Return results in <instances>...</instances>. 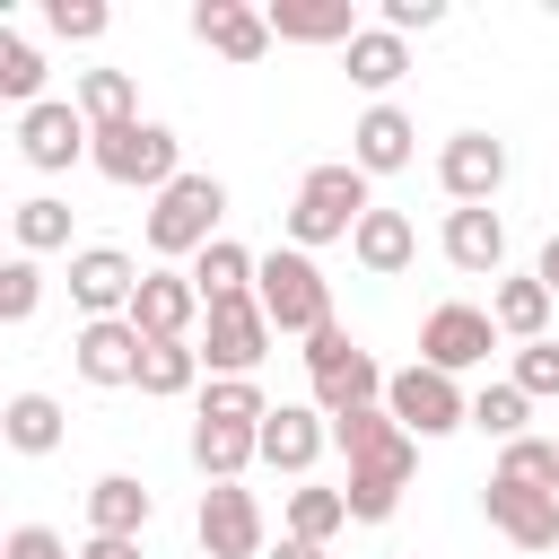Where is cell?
I'll use <instances>...</instances> for the list:
<instances>
[{"label":"cell","mask_w":559,"mask_h":559,"mask_svg":"<svg viewBox=\"0 0 559 559\" xmlns=\"http://www.w3.org/2000/svg\"><path fill=\"white\" fill-rule=\"evenodd\" d=\"M332 437H341V454H349V489H341L349 515H358V524H384V515L402 507V489H411V463H419V454H411V428L367 402V411H341Z\"/></svg>","instance_id":"cell-1"},{"label":"cell","mask_w":559,"mask_h":559,"mask_svg":"<svg viewBox=\"0 0 559 559\" xmlns=\"http://www.w3.org/2000/svg\"><path fill=\"white\" fill-rule=\"evenodd\" d=\"M367 210H376V201H367V175H358V166H314V175L297 183V201H288V236H297V245H332V236H358Z\"/></svg>","instance_id":"cell-2"},{"label":"cell","mask_w":559,"mask_h":559,"mask_svg":"<svg viewBox=\"0 0 559 559\" xmlns=\"http://www.w3.org/2000/svg\"><path fill=\"white\" fill-rule=\"evenodd\" d=\"M306 376H314V411H323V419L367 411V402L393 384V376H384L367 349H349V332H341V323H323V332L306 341Z\"/></svg>","instance_id":"cell-3"},{"label":"cell","mask_w":559,"mask_h":559,"mask_svg":"<svg viewBox=\"0 0 559 559\" xmlns=\"http://www.w3.org/2000/svg\"><path fill=\"white\" fill-rule=\"evenodd\" d=\"M218 210H227V183L218 175H175L148 210V245L157 253H210L218 245Z\"/></svg>","instance_id":"cell-4"},{"label":"cell","mask_w":559,"mask_h":559,"mask_svg":"<svg viewBox=\"0 0 559 559\" xmlns=\"http://www.w3.org/2000/svg\"><path fill=\"white\" fill-rule=\"evenodd\" d=\"M253 297H262V314H271V332H323L332 323V288H323V271L306 262V253H271L262 271H253Z\"/></svg>","instance_id":"cell-5"},{"label":"cell","mask_w":559,"mask_h":559,"mask_svg":"<svg viewBox=\"0 0 559 559\" xmlns=\"http://www.w3.org/2000/svg\"><path fill=\"white\" fill-rule=\"evenodd\" d=\"M96 175H105V183H148V192H166V183H175V131H166V122H105V131H96Z\"/></svg>","instance_id":"cell-6"},{"label":"cell","mask_w":559,"mask_h":559,"mask_svg":"<svg viewBox=\"0 0 559 559\" xmlns=\"http://www.w3.org/2000/svg\"><path fill=\"white\" fill-rule=\"evenodd\" d=\"M384 411H393L411 437H454V428L472 419V402H463L454 376H437V367H402V376L384 384Z\"/></svg>","instance_id":"cell-7"},{"label":"cell","mask_w":559,"mask_h":559,"mask_svg":"<svg viewBox=\"0 0 559 559\" xmlns=\"http://www.w3.org/2000/svg\"><path fill=\"white\" fill-rule=\"evenodd\" d=\"M480 507H489V524L515 542V550H559V489H542V480H489L480 489Z\"/></svg>","instance_id":"cell-8"},{"label":"cell","mask_w":559,"mask_h":559,"mask_svg":"<svg viewBox=\"0 0 559 559\" xmlns=\"http://www.w3.org/2000/svg\"><path fill=\"white\" fill-rule=\"evenodd\" d=\"M262 349H271V314H262V297H218L210 306V367H227V376H253L262 367Z\"/></svg>","instance_id":"cell-9"},{"label":"cell","mask_w":559,"mask_h":559,"mask_svg":"<svg viewBox=\"0 0 559 559\" xmlns=\"http://www.w3.org/2000/svg\"><path fill=\"white\" fill-rule=\"evenodd\" d=\"M419 367H437V376H454V367H480L489 349H498V323L480 314V306H437L428 323H419Z\"/></svg>","instance_id":"cell-10"},{"label":"cell","mask_w":559,"mask_h":559,"mask_svg":"<svg viewBox=\"0 0 559 559\" xmlns=\"http://www.w3.org/2000/svg\"><path fill=\"white\" fill-rule=\"evenodd\" d=\"M201 550H210V559H253V550H262V507H253V489H236V480H210V489H201Z\"/></svg>","instance_id":"cell-11"},{"label":"cell","mask_w":559,"mask_h":559,"mask_svg":"<svg viewBox=\"0 0 559 559\" xmlns=\"http://www.w3.org/2000/svg\"><path fill=\"white\" fill-rule=\"evenodd\" d=\"M437 183H445L463 210H489V192L507 183V148H498L489 131H454L445 157H437Z\"/></svg>","instance_id":"cell-12"},{"label":"cell","mask_w":559,"mask_h":559,"mask_svg":"<svg viewBox=\"0 0 559 559\" xmlns=\"http://www.w3.org/2000/svg\"><path fill=\"white\" fill-rule=\"evenodd\" d=\"M17 148H26V166L61 175V166L96 157V131H87V122H79L70 105H35V114H17Z\"/></svg>","instance_id":"cell-13"},{"label":"cell","mask_w":559,"mask_h":559,"mask_svg":"<svg viewBox=\"0 0 559 559\" xmlns=\"http://www.w3.org/2000/svg\"><path fill=\"white\" fill-rule=\"evenodd\" d=\"M140 280H148V271H131V253H114V245H87V253L70 262V297H79V306H87L96 323H105L114 306L131 314V297H140Z\"/></svg>","instance_id":"cell-14"},{"label":"cell","mask_w":559,"mask_h":559,"mask_svg":"<svg viewBox=\"0 0 559 559\" xmlns=\"http://www.w3.org/2000/svg\"><path fill=\"white\" fill-rule=\"evenodd\" d=\"M192 314H201L192 271H148V280H140V297H131L140 341H183V332H192Z\"/></svg>","instance_id":"cell-15"},{"label":"cell","mask_w":559,"mask_h":559,"mask_svg":"<svg viewBox=\"0 0 559 559\" xmlns=\"http://www.w3.org/2000/svg\"><path fill=\"white\" fill-rule=\"evenodd\" d=\"M70 349H79V376H87V384H140V349H148V341H140L131 314H105V323H87Z\"/></svg>","instance_id":"cell-16"},{"label":"cell","mask_w":559,"mask_h":559,"mask_svg":"<svg viewBox=\"0 0 559 559\" xmlns=\"http://www.w3.org/2000/svg\"><path fill=\"white\" fill-rule=\"evenodd\" d=\"M192 35H201L210 52H227V61H262V52H271V17L245 9V0H201V9H192Z\"/></svg>","instance_id":"cell-17"},{"label":"cell","mask_w":559,"mask_h":559,"mask_svg":"<svg viewBox=\"0 0 559 559\" xmlns=\"http://www.w3.org/2000/svg\"><path fill=\"white\" fill-rule=\"evenodd\" d=\"M262 17H271V35H288V44H358V35H367L349 0H271Z\"/></svg>","instance_id":"cell-18"},{"label":"cell","mask_w":559,"mask_h":559,"mask_svg":"<svg viewBox=\"0 0 559 559\" xmlns=\"http://www.w3.org/2000/svg\"><path fill=\"white\" fill-rule=\"evenodd\" d=\"M349 166H358V175L411 166V114H402V105H367V122L349 131Z\"/></svg>","instance_id":"cell-19"},{"label":"cell","mask_w":559,"mask_h":559,"mask_svg":"<svg viewBox=\"0 0 559 559\" xmlns=\"http://www.w3.org/2000/svg\"><path fill=\"white\" fill-rule=\"evenodd\" d=\"M323 437H332V428H323V411L280 402V411L262 419V463H271V472H306V463L323 454Z\"/></svg>","instance_id":"cell-20"},{"label":"cell","mask_w":559,"mask_h":559,"mask_svg":"<svg viewBox=\"0 0 559 559\" xmlns=\"http://www.w3.org/2000/svg\"><path fill=\"white\" fill-rule=\"evenodd\" d=\"M445 262L454 271H498L507 262V218L498 210H454L445 218Z\"/></svg>","instance_id":"cell-21"},{"label":"cell","mask_w":559,"mask_h":559,"mask_svg":"<svg viewBox=\"0 0 559 559\" xmlns=\"http://www.w3.org/2000/svg\"><path fill=\"white\" fill-rule=\"evenodd\" d=\"M87 524H96L105 542H140V524H148V489H140L131 472H105V480L87 489Z\"/></svg>","instance_id":"cell-22"},{"label":"cell","mask_w":559,"mask_h":559,"mask_svg":"<svg viewBox=\"0 0 559 559\" xmlns=\"http://www.w3.org/2000/svg\"><path fill=\"white\" fill-rule=\"evenodd\" d=\"M349 245H358V262H367L376 280H393V271H402V262L419 253V236H411V218H402V210H367Z\"/></svg>","instance_id":"cell-23"},{"label":"cell","mask_w":559,"mask_h":559,"mask_svg":"<svg viewBox=\"0 0 559 559\" xmlns=\"http://www.w3.org/2000/svg\"><path fill=\"white\" fill-rule=\"evenodd\" d=\"M262 454V428H227V419H192V463L210 480H236L245 463Z\"/></svg>","instance_id":"cell-24"},{"label":"cell","mask_w":559,"mask_h":559,"mask_svg":"<svg viewBox=\"0 0 559 559\" xmlns=\"http://www.w3.org/2000/svg\"><path fill=\"white\" fill-rule=\"evenodd\" d=\"M253 271H262V262H253L245 245H227V236H218L210 253H192V288H201V306H218V297H253V288H245Z\"/></svg>","instance_id":"cell-25"},{"label":"cell","mask_w":559,"mask_h":559,"mask_svg":"<svg viewBox=\"0 0 559 559\" xmlns=\"http://www.w3.org/2000/svg\"><path fill=\"white\" fill-rule=\"evenodd\" d=\"M402 70H411V52H402V35H393V26H367V35L349 44V79H358V87H376V96H384Z\"/></svg>","instance_id":"cell-26"},{"label":"cell","mask_w":559,"mask_h":559,"mask_svg":"<svg viewBox=\"0 0 559 559\" xmlns=\"http://www.w3.org/2000/svg\"><path fill=\"white\" fill-rule=\"evenodd\" d=\"M489 323L515 332V341H542V323H550V288H542V280H507V288L489 297Z\"/></svg>","instance_id":"cell-27"},{"label":"cell","mask_w":559,"mask_h":559,"mask_svg":"<svg viewBox=\"0 0 559 559\" xmlns=\"http://www.w3.org/2000/svg\"><path fill=\"white\" fill-rule=\"evenodd\" d=\"M192 376H201V349L192 341H148L140 349V393H192Z\"/></svg>","instance_id":"cell-28"},{"label":"cell","mask_w":559,"mask_h":559,"mask_svg":"<svg viewBox=\"0 0 559 559\" xmlns=\"http://www.w3.org/2000/svg\"><path fill=\"white\" fill-rule=\"evenodd\" d=\"M0 428H9V445H17V454H52V445H61V411H52L44 393H17Z\"/></svg>","instance_id":"cell-29"},{"label":"cell","mask_w":559,"mask_h":559,"mask_svg":"<svg viewBox=\"0 0 559 559\" xmlns=\"http://www.w3.org/2000/svg\"><path fill=\"white\" fill-rule=\"evenodd\" d=\"M201 419H227V428H262V419H271V402L253 393V376H218V384L201 393Z\"/></svg>","instance_id":"cell-30"},{"label":"cell","mask_w":559,"mask_h":559,"mask_svg":"<svg viewBox=\"0 0 559 559\" xmlns=\"http://www.w3.org/2000/svg\"><path fill=\"white\" fill-rule=\"evenodd\" d=\"M341 524H349V498H341V489H297V498H288V533H297V542H332Z\"/></svg>","instance_id":"cell-31"},{"label":"cell","mask_w":559,"mask_h":559,"mask_svg":"<svg viewBox=\"0 0 559 559\" xmlns=\"http://www.w3.org/2000/svg\"><path fill=\"white\" fill-rule=\"evenodd\" d=\"M79 105H87V122H96V131H105V122H140V114H131V79H122V70H87V79H79Z\"/></svg>","instance_id":"cell-32"},{"label":"cell","mask_w":559,"mask_h":559,"mask_svg":"<svg viewBox=\"0 0 559 559\" xmlns=\"http://www.w3.org/2000/svg\"><path fill=\"white\" fill-rule=\"evenodd\" d=\"M35 87H44V52L17 44V35H0V96H17V105L35 114Z\"/></svg>","instance_id":"cell-33"},{"label":"cell","mask_w":559,"mask_h":559,"mask_svg":"<svg viewBox=\"0 0 559 559\" xmlns=\"http://www.w3.org/2000/svg\"><path fill=\"white\" fill-rule=\"evenodd\" d=\"M70 245V210L61 201H17V253H52Z\"/></svg>","instance_id":"cell-34"},{"label":"cell","mask_w":559,"mask_h":559,"mask_svg":"<svg viewBox=\"0 0 559 559\" xmlns=\"http://www.w3.org/2000/svg\"><path fill=\"white\" fill-rule=\"evenodd\" d=\"M472 428H489V437L515 445V437H524V393H515V384H489V393L472 402Z\"/></svg>","instance_id":"cell-35"},{"label":"cell","mask_w":559,"mask_h":559,"mask_svg":"<svg viewBox=\"0 0 559 559\" xmlns=\"http://www.w3.org/2000/svg\"><path fill=\"white\" fill-rule=\"evenodd\" d=\"M44 26H52L61 44H96V35H105V0H52Z\"/></svg>","instance_id":"cell-36"},{"label":"cell","mask_w":559,"mask_h":559,"mask_svg":"<svg viewBox=\"0 0 559 559\" xmlns=\"http://www.w3.org/2000/svg\"><path fill=\"white\" fill-rule=\"evenodd\" d=\"M498 472H507V480H542V489H559V445H542V437H515Z\"/></svg>","instance_id":"cell-37"},{"label":"cell","mask_w":559,"mask_h":559,"mask_svg":"<svg viewBox=\"0 0 559 559\" xmlns=\"http://www.w3.org/2000/svg\"><path fill=\"white\" fill-rule=\"evenodd\" d=\"M507 384H515L524 402H533V393H559V349H550V341H524V349H515V376H507Z\"/></svg>","instance_id":"cell-38"},{"label":"cell","mask_w":559,"mask_h":559,"mask_svg":"<svg viewBox=\"0 0 559 559\" xmlns=\"http://www.w3.org/2000/svg\"><path fill=\"white\" fill-rule=\"evenodd\" d=\"M35 297H44V271L17 253V262L0 271V314H9V323H26V314H35Z\"/></svg>","instance_id":"cell-39"},{"label":"cell","mask_w":559,"mask_h":559,"mask_svg":"<svg viewBox=\"0 0 559 559\" xmlns=\"http://www.w3.org/2000/svg\"><path fill=\"white\" fill-rule=\"evenodd\" d=\"M445 17V0H384V26L393 35H411V26H437Z\"/></svg>","instance_id":"cell-40"},{"label":"cell","mask_w":559,"mask_h":559,"mask_svg":"<svg viewBox=\"0 0 559 559\" xmlns=\"http://www.w3.org/2000/svg\"><path fill=\"white\" fill-rule=\"evenodd\" d=\"M9 559H70V550H61V533H44V524H17V533H9Z\"/></svg>","instance_id":"cell-41"},{"label":"cell","mask_w":559,"mask_h":559,"mask_svg":"<svg viewBox=\"0 0 559 559\" xmlns=\"http://www.w3.org/2000/svg\"><path fill=\"white\" fill-rule=\"evenodd\" d=\"M79 559H140V542H105V533H96V542H87Z\"/></svg>","instance_id":"cell-42"},{"label":"cell","mask_w":559,"mask_h":559,"mask_svg":"<svg viewBox=\"0 0 559 559\" xmlns=\"http://www.w3.org/2000/svg\"><path fill=\"white\" fill-rule=\"evenodd\" d=\"M533 280H542V288H550V297H559V236H550V245H542V271H533Z\"/></svg>","instance_id":"cell-43"},{"label":"cell","mask_w":559,"mask_h":559,"mask_svg":"<svg viewBox=\"0 0 559 559\" xmlns=\"http://www.w3.org/2000/svg\"><path fill=\"white\" fill-rule=\"evenodd\" d=\"M280 559H323V542H297V533H288V542H280Z\"/></svg>","instance_id":"cell-44"}]
</instances>
